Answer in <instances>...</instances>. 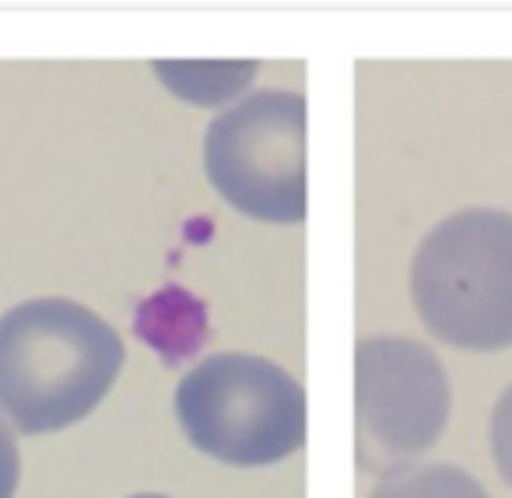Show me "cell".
I'll return each mask as SVG.
<instances>
[{
    "instance_id": "4",
    "label": "cell",
    "mask_w": 512,
    "mask_h": 498,
    "mask_svg": "<svg viewBox=\"0 0 512 498\" xmlns=\"http://www.w3.org/2000/svg\"><path fill=\"white\" fill-rule=\"evenodd\" d=\"M204 169L214 190L260 221L306 218V99L253 92L207 127Z\"/></svg>"
},
{
    "instance_id": "3",
    "label": "cell",
    "mask_w": 512,
    "mask_h": 498,
    "mask_svg": "<svg viewBox=\"0 0 512 498\" xmlns=\"http://www.w3.org/2000/svg\"><path fill=\"white\" fill-rule=\"evenodd\" d=\"M176 414L200 453L235 467L278 463L306 439V393L256 355H211L176 390Z\"/></svg>"
},
{
    "instance_id": "1",
    "label": "cell",
    "mask_w": 512,
    "mask_h": 498,
    "mask_svg": "<svg viewBox=\"0 0 512 498\" xmlns=\"http://www.w3.org/2000/svg\"><path fill=\"white\" fill-rule=\"evenodd\" d=\"M123 369V341L71 299H29L0 316V414L25 435L95 411Z\"/></svg>"
},
{
    "instance_id": "7",
    "label": "cell",
    "mask_w": 512,
    "mask_h": 498,
    "mask_svg": "<svg viewBox=\"0 0 512 498\" xmlns=\"http://www.w3.org/2000/svg\"><path fill=\"white\" fill-rule=\"evenodd\" d=\"M491 453H495L502 477L512 484V386L502 393L495 414H491Z\"/></svg>"
},
{
    "instance_id": "8",
    "label": "cell",
    "mask_w": 512,
    "mask_h": 498,
    "mask_svg": "<svg viewBox=\"0 0 512 498\" xmlns=\"http://www.w3.org/2000/svg\"><path fill=\"white\" fill-rule=\"evenodd\" d=\"M18 442L11 435V428L0 421V498H15V488H18Z\"/></svg>"
},
{
    "instance_id": "2",
    "label": "cell",
    "mask_w": 512,
    "mask_h": 498,
    "mask_svg": "<svg viewBox=\"0 0 512 498\" xmlns=\"http://www.w3.org/2000/svg\"><path fill=\"white\" fill-rule=\"evenodd\" d=\"M411 292L425 327L463 351L512 344V214L470 207L439 221L414 253Z\"/></svg>"
},
{
    "instance_id": "6",
    "label": "cell",
    "mask_w": 512,
    "mask_h": 498,
    "mask_svg": "<svg viewBox=\"0 0 512 498\" xmlns=\"http://www.w3.org/2000/svg\"><path fill=\"white\" fill-rule=\"evenodd\" d=\"M369 498H488L484 488L460 467L432 463L390 474Z\"/></svg>"
},
{
    "instance_id": "9",
    "label": "cell",
    "mask_w": 512,
    "mask_h": 498,
    "mask_svg": "<svg viewBox=\"0 0 512 498\" xmlns=\"http://www.w3.org/2000/svg\"><path fill=\"white\" fill-rule=\"evenodd\" d=\"M134 498H165V495H134Z\"/></svg>"
},
{
    "instance_id": "5",
    "label": "cell",
    "mask_w": 512,
    "mask_h": 498,
    "mask_svg": "<svg viewBox=\"0 0 512 498\" xmlns=\"http://www.w3.org/2000/svg\"><path fill=\"white\" fill-rule=\"evenodd\" d=\"M358 463L397 474L439 442L449 418V379L432 348L372 337L355 355Z\"/></svg>"
}]
</instances>
